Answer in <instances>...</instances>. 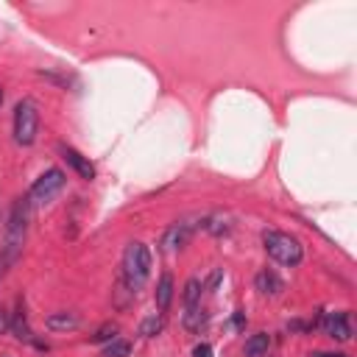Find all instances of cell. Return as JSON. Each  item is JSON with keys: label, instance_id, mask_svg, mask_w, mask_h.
<instances>
[{"label": "cell", "instance_id": "1", "mask_svg": "<svg viewBox=\"0 0 357 357\" xmlns=\"http://www.w3.org/2000/svg\"><path fill=\"white\" fill-rule=\"evenodd\" d=\"M151 276V248L145 243H128L123 251V284L128 287V293L137 296V290H142V284Z\"/></svg>", "mask_w": 357, "mask_h": 357}, {"label": "cell", "instance_id": "2", "mask_svg": "<svg viewBox=\"0 0 357 357\" xmlns=\"http://www.w3.org/2000/svg\"><path fill=\"white\" fill-rule=\"evenodd\" d=\"M262 245L268 251V257L284 268H296L304 259V245L296 234L279 231V229H265L262 231Z\"/></svg>", "mask_w": 357, "mask_h": 357}, {"label": "cell", "instance_id": "3", "mask_svg": "<svg viewBox=\"0 0 357 357\" xmlns=\"http://www.w3.org/2000/svg\"><path fill=\"white\" fill-rule=\"evenodd\" d=\"M28 218H31L28 195H20V198L11 204V212H8L6 245H3V251H8L14 259H20V254H22V243H25V231H28Z\"/></svg>", "mask_w": 357, "mask_h": 357}, {"label": "cell", "instance_id": "4", "mask_svg": "<svg viewBox=\"0 0 357 357\" xmlns=\"http://www.w3.org/2000/svg\"><path fill=\"white\" fill-rule=\"evenodd\" d=\"M39 134V106L33 98H22L14 106V139L17 145H33Z\"/></svg>", "mask_w": 357, "mask_h": 357}, {"label": "cell", "instance_id": "5", "mask_svg": "<svg viewBox=\"0 0 357 357\" xmlns=\"http://www.w3.org/2000/svg\"><path fill=\"white\" fill-rule=\"evenodd\" d=\"M64 173L59 170V167H47L33 184H31V190H28V204L31 206H45V204H50L61 190H64Z\"/></svg>", "mask_w": 357, "mask_h": 357}, {"label": "cell", "instance_id": "6", "mask_svg": "<svg viewBox=\"0 0 357 357\" xmlns=\"http://www.w3.org/2000/svg\"><path fill=\"white\" fill-rule=\"evenodd\" d=\"M59 151H61V159L73 167V173L78 176V178H84V181H92L95 178V165L89 162V156H84L81 151H75L73 145H59Z\"/></svg>", "mask_w": 357, "mask_h": 357}, {"label": "cell", "instance_id": "7", "mask_svg": "<svg viewBox=\"0 0 357 357\" xmlns=\"http://www.w3.org/2000/svg\"><path fill=\"white\" fill-rule=\"evenodd\" d=\"M321 326H324V332H326L329 337H335V340H340V343L351 340L349 312H326V315L321 318Z\"/></svg>", "mask_w": 357, "mask_h": 357}, {"label": "cell", "instance_id": "8", "mask_svg": "<svg viewBox=\"0 0 357 357\" xmlns=\"http://www.w3.org/2000/svg\"><path fill=\"white\" fill-rule=\"evenodd\" d=\"M190 234H192V223H173V226L162 234V248H165V251H176V248H181V245H187Z\"/></svg>", "mask_w": 357, "mask_h": 357}, {"label": "cell", "instance_id": "9", "mask_svg": "<svg viewBox=\"0 0 357 357\" xmlns=\"http://www.w3.org/2000/svg\"><path fill=\"white\" fill-rule=\"evenodd\" d=\"M170 301H173V276H170V273H162L159 282H156V290H153L156 312H167Z\"/></svg>", "mask_w": 357, "mask_h": 357}, {"label": "cell", "instance_id": "10", "mask_svg": "<svg viewBox=\"0 0 357 357\" xmlns=\"http://www.w3.org/2000/svg\"><path fill=\"white\" fill-rule=\"evenodd\" d=\"M254 284H257V290L262 293V296H279L282 290H284V282L273 273V271H259L257 273V279H254Z\"/></svg>", "mask_w": 357, "mask_h": 357}, {"label": "cell", "instance_id": "11", "mask_svg": "<svg viewBox=\"0 0 357 357\" xmlns=\"http://www.w3.org/2000/svg\"><path fill=\"white\" fill-rule=\"evenodd\" d=\"M45 324L50 332H67V329H78L81 318L75 312H53V315H47Z\"/></svg>", "mask_w": 357, "mask_h": 357}, {"label": "cell", "instance_id": "12", "mask_svg": "<svg viewBox=\"0 0 357 357\" xmlns=\"http://www.w3.org/2000/svg\"><path fill=\"white\" fill-rule=\"evenodd\" d=\"M11 329H14V335H17L20 340H25V343H33V346H39V349H45V343H39V340L33 337V332H31V326H28V321H25V315H22V310H17V315L11 318Z\"/></svg>", "mask_w": 357, "mask_h": 357}, {"label": "cell", "instance_id": "13", "mask_svg": "<svg viewBox=\"0 0 357 357\" xmlns=\"http://www.w3.org/2000/svg\"><path fill=\"white\" fill-rule=\"evenodd\" d=\"M268 346H271V337L265 332H257L245 340V357H259V354L268 351Z\"/></svg>", "mask_w": 357, "mask_h": 357}, {"label": "cell", "instance_id": "14", "mask_svg": "<svg viewBox=\"0 0 357 357\" xmlns=\"http://www.w3.org/2000/svg\"><path fill=\"white\" fill-rule=\"evenodd\" d=\"M162 329H165V315H162V312H153V315H148V318L139 324V335H142V337H156Z\"/></svg>", "mask_w": 357, "mask_h": 357}, {"label": "cell", "instance_id": "15", "mask_svg": "<svg viewBox=\"0 0 357 357\" xmlns=\"http://www.w3.org/2000/svg\"><path fill=\"white\" fill-rule=\"evenodd\" d=\"M204 324H206V310H201L198 304H195V307H187V312H184V326H187L190 332H198Z\"/></svg>", "mask_w": 357, "mask_h": 357}, {"label": "cell", "instance_id": "16", "mask_svg": "<svg viewBox=\"0 0 357 357\" xmlns=\"http://www.w3.org/2000/svg\"><path fill=\"white\" fill-rule=\"evenodd\" d=\"M117 332H120V326H117V324H112V321H106V324H100V326L95 329V335H92V343H100V346H106V343H112V340L117 337Z\"/></svg>", "mask_w": 357, "mask_h": 357}, {"label": "cell", "instance_id": "17", "mask_svg": "<svg viewBox=\"0 0 357 357\" xmlns=\"http://www.w3.org/2000/svg\"><path fill=\"white\" fill-rule=\"evenodd\" d=\"M201 290H204V284H201L198 279H187V284H184V293H181V298H184V307H195V304L201 301Z\"/></svg>", "mask_w": 357, "mask_h": 357}, {"label": "cell", "instance_id": "18", "mask_svg": "<svg viewBox=\"0 0 357 357\" xmlns=\"http://www.w3.org/2000/svg\"><path fill=\"white\" fill-rule=\"evenodd\" d=\"M128 351H131V343L123 337H114L112 343L103 346V357H128Z\"/></svg>", "mask_w": 357, "mask_h": 357}, {"label": "cell", "instance_id": "19", "mask_svg": "<svg viewBox=\"0 0 357 357\" xmlns=\"http://www.w3.org/2000/svg\"><path fill=\"white\" fill-rule=\"evenodd\" d=\"M14 262H17V259H14L8 251H3V248H0V282L6 279V273H8V268H11Z\"/></svg>", "mask_w": 357, "mask_h": 357}, {"label": "cell", "instance_id": "20", "mask_svg": "<svg viewBox=\"0 0 357 357\" xmlns=\"http://www.w3.org/2000/svg\"><path fill=\"white\" fill-rule=\"evenodd\" d=\"M192 357H212V346L209 343H198L192 349Z\"/></svg>", "mask_w": 357, "mask_h": 357}, {"label": "cell", "instance_id": "21", "mask_svg": "<svg viewBox=\"0 0 357 357\" xmlns=\"http://www.w3.org/2000/svg\"><path fill=\"white\" fill-rule=\"evenodd\" d=\"M8 329H11V315H8V312L0 307V335H6Z\"/></svg>", "mask_w": 357, "mask_h": 357}, {"label": "cell", "instance_id": "22", "mask_svg": "<svg viewBox=\"0 0 357 357\" xmlns=\"http://www.w3.org/2000/svg\"><path fill=\"white\" fill-rule=\"evenodd\" d=\"M312 357H349V354H343V351H315Z\"/></svg>", "mask_w": 357, "mask_h": 357}, {"label": "cell", "instance_id": "23", "mask_svg": "<svg viewBox=\"0 0 357 357\" xmlns=\"http://www.w3.org/2000/svg\"><path fill=\"white\" fill-rule=\"evenodd\" d=\"M220 276H223V273H220V271H215V273L209 276V284H206V287H209V290H215V284L220 282Z\"/></svg>", "mask_w": 357, "mask_h": 357}, {"label": "cell", "instance_id": "24", "mask_svg": "<svg viewBox=\"0 0 357 357\" xmlns=\"http://www.w3.org/2000/svg\"><path fill=\"white\" fill-rule=\"evenodd\" d=\"M0 103H3V86H0Z\"/></svg>", "mask_w": 357, "mask_h": 357}]
</instances>
